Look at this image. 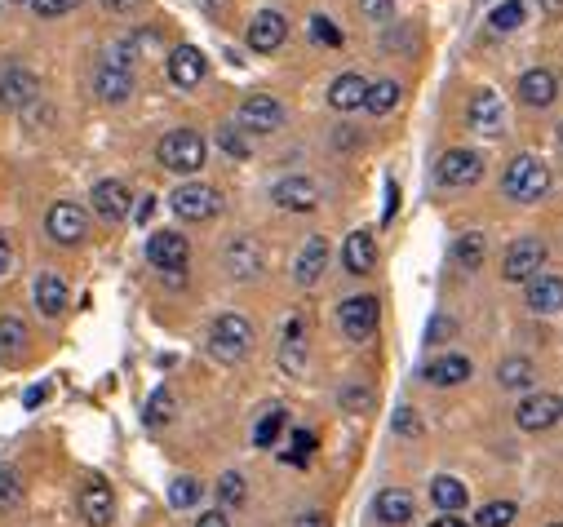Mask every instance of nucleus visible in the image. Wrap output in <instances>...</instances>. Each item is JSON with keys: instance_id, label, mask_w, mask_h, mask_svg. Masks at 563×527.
Wrapping results in <instances>:
<instances>
[{"instance_id": "nucleus-1", "label": "nucleus", "mask_w": 563, "mask_h": 527, "mask_svg": "<svg viewBox=\"0 0 563 527\" xmlns=\"http://www.w3.org/2000/svg\"><path fill=\"white\" fill-rule=\"evenodd\" d=\"M253 341H258L253 324L244 315H235V310H227V315H218L209 324V355L218 359V364H240V359H249Z\"/></svg>"}, {"instance_id": "nucleus-2", "label": "nucleus", "mask_w": 563, "mask_h": 527, "mask_svg": "<svg viewBox=\"0 0 563 527\" xmlns=\"http://www.w3.org/2000/svg\"><path fill=\"white\" fill-rule=\"evenodd\" d=\"M546 191H550V169L528 151L515 155V160L506 164V173H501V195L515 204H537Z\"/></svg>"}, {"instance_id": "nucleus-3", "label": "nucleus", "mask_w": 563, "mask_h": 527, "mask_svg": "<svg viewBox=\"0 0 563 527\" xmlns=\"http://www.w3.org/2000/svg\"><path fill=\"white\" fill-rule=\"evenodd\" d=\"M156 155H160V164H165L169 173H200L209 147H204V138L196 129H173V133L160 138Z\"/></svg>"}, {"instance_id": "nucleus-4", "label": "nucleus", "mask_w": 563, "mask_h": 527, "mask_svg": "<svg viewBox=\"0 0 563 527\" xmlns=\"http://www.w3.org/2000/svg\"><path fill=\"white\" fill-rule=\"evenodd\" d=\"M377 319H382V306H377L373 293L346 297V302L337 306V324H342L346 341H355V346H364V341L377 333Z\"/></svg>"}, {"instance_id": "nucleus-5", "label": "nucleus", "mask_w": 563, "mask_h": 527, "mask_svg": "<svg viewBox=\"0 0 563 527\" xmlns=\"http://www.w3.org/2000/svg\"><path fill=\"white\" fill-rule=\"evenodd\" d=\"M479 178H484V155L470 151V147H448L444 155H439V164H435V182L453 186V191L475 186Z\"/></svg>"}, {"instance_id": "nucleus-6", "label": "nucleus", "mask_w": 563, "mask_h": 527, "mask_svg": "<svg viewBox=\"0 0 563 527\" xmlns=\"http://www.w3.org/2000/svg\"><path fill=\"white\" fill-rule=\"evenodd\" d=\"M541 271H546V244H541L537 235H519V240L506 248V257H501V275H506L510 284H528V279Z\"/></svg>"}, {"instance_id": "nucleus-7", "label": "nucleus", "mask_w": 563, "mask_h": 527, "mask_svg": "<svg viewBox=\"0 0 563 527\" xmlns=\"http://www.w3.org/2000/svg\"><path fill=\"white\" fill-rule=\"evenodd\" d=\"M169 209L178 213L182 222H209V217H218V209H222V195L204 182H182L178 191L169 195Z\"/></svg>"}, {"instance_id": "nucleus-8", "label": "nucleus", "mask_w": 563, "mask_h": 527, "mask_svg": "<svg viewBox=\"0 0 563 527\" xmlns=\"http://www.w3.org/2000/svg\"><path fill=\"white\" fill-rule=\"evenodd\" d=\"M94 93L102 102H125L133 93V71H129V58L125 49H116V54H107L98 62L94 71Z\"/></svg>"}, {"instance_id": "nucleus-9", "label": "nucleus", "mask_w": 563, "mask_h": 527, "mask_svg": "<svg viewBox=\"0 0 563 527\" xmlns=\"http://www.w3.org/2000/svg\"><path fill=\"white\" fill-rule=\"evenodd\" d=\"M466 124H470L475 133L501 138V133H506V102H501V93H493V89L470 93V102H466Z\"/></svg>"}, {"instance_id": "nucleus-10", "label": "nucleus", "mask_w": 563, "mask_h": 527, "mask_svg": "<svg viewBox=\"0 0 563 527\" xmlns=\"http://www.w3.org/2000/svg\"><path fill=\"white\" fill-rule=\"evenodd\" d=\"M45 231H49V240L54 244H80L89 235V213L80 209V204H67V200H58L54 209L45 213Z\"/></svg>"}, {"instance_id": "nucleus-11", "label": "nucleus", "mask_w": 563, "mask_h": 527, "mask_svg": "<svg viewBox=\"0 0 563 527\" xmlns=\"http://www.w3.org/2000/svg\"><path fill=\"white\" fill-rule=\"evenodd\" d=\"M240 129H249V133L284 129V102L271 98V93H249V98L240 102Z\"/></svg>"}, {"instance_id": "nucleus-12", "label": "nucleus", "mask_w": 563, "mask_h": 527, "mask_svg": "<svg viewBox=\"0 0 563 527\" xmlns=\"http://www.w3.org/2000/svg\"><path fill=\"white\" fill-rule=\"evenodd\" d=\"M559 417H563V399H559V395H550V390H541V395H528L524 403H519L515 426H519V430H528V434H541V430L555 426Z\"/></svg>"}, {"instance_id": "nucleus-13", "label": "nucleus", "mask_w": 563, "mask_h": 527, "mask_svg": "<svg viewBox=\"0 0 563 527\" xmlns=\"http://www.w3.org/2000/svg\"><path fill=\"white\" fill-rule=\"evenodd\" d=\"M222 262H227V271L235 279H258L266 271V253H262V244L253 240V235H235V240L227 244V253H222Z\"/></svg>"}, {"instance_id": "nucleus-14", "label": "nucleus", "mask_w": 563, "mask_h": 527, "mask_svg": "<svg viewBox=\"0 0 563 527\" xmlns=\"http://www.w3.org/2000/svg\"><path fill=\"white\" fill-rule=\"evenodd\" d=\"M187 257H191V244H187V235H178V231H156L147 240V262L156 266V271H182Z\"/></svg>"}, {"instance_id": "nucleus-15", "label": "nucleus", "mask_w": 563, "mask_h": 527, "mask_svg": "<svg viewBox=\"0 0 563 527\" xmlns=\"http://www.w3.org/2000/svg\"><path fill=\"white\" fill-rule=\"evenodd\" d=\"M373 519H377V523H386V527H404V523H413V519H417V496L408 492V488H386V492H377V501H373Z\"/></svg>"}, {"instance_id": "nucleus-16", "label": "nucleus", "mask_w": 563, "mask_h": 527, "mask_svg": "<svg viewBox=\"0 0 563 527\" xmlns=\"http://www.w3.org/2000/svg\"><path fill=\"white\" fill-rule=\"evenodd\" d=\"M271 204L284 213H311L315 204H320V186L311 178H284V182H275Z\"/></svg>"}, {"instance_id": "nucleus-17", "label": "nucleus", "mask_w": 563, "mask_h": 527, "mask_svg": "<svg viewBox=\"0 0 563 527\" xmlns=\"http://www.w3.org/2000/svg\"><path fill=\"white\" fill-rule=\"evenodd\" d=\"M475 377V368H470V359L466 355H457V350H448V355H435L431 364L422 368V381L426 386H466V381Z\"/></svg>"}, {"instance_id": "nucleus-18", "label": "nucleus", "mask_w": 563, "mask_h": 527, "mask_svg": "<svg viewBox=\"0 0 563 527\" xmlns=\"http://www.w3.org/2000/svg\"><path fill=\"white\" fill-rule=\"evenodd\" d=\"M284 40H289V23H284V14H275V9H262V14L249 23V49L253 54H275Z\"/></svg>"}, {"instance_id": "nucleus-19", "label": "nucleus", "mask_w": 563, "mask_h": 527, "mask_svg": "<svg viewBox=\"0 0 563 527\" xmlns=\"http://www.w3.org/2000/svg\"><path fill=\"white\" fill-rule=\"evenodd\" d=\"M36 98H40V80L27 67H9L5 76H0V107L23 111V107H32Z\"/></svg>"}, {"instance_id": "nucleus-20", "label": "nucleus", "mask_w": 563, "mask_h": 527, "mask_svg": "<svg viewBox=\"0 0 563 527\" xmlns=\"http://www.w3.org/2000/svg\"><path fill=\"white\" fill-rule=\"evenodd\" d=\"M559 98V76L550 67H532V71H524L519 76V102L524 107H550V102Z\"/></svg>"}, {"instance_id": "nucleus-21", "label": "nucleus", "mask_w": 563, "mask_h": 527, "mask_svg": "<svg viewBox=\"0 0 563 527\" xmlns=\"http://www.w3.org/2000/svg\"><path fill=\"white\" fill-rule=\"evenodd\" d=\"M528 310H537V315H559L563 310V275L555 271H541L528 279Z\"/></svg>"}, {"instance_id": "nucleus-22", "label": "nucleus", "mask_w": 563, "mask_h": 527, "mask_svg": "<svg viewBox=\"0 0 563 527\" xmlns=\"http://www.w3.org/2000/svg\"><path fill=\"white\" fill-rule=\"evenodd\" d=\"M204 71H209V58H204L196 45H178L169 54V80L178 89H196L204 80Z\"/></svg>"}, {"instance_id": "nucleus-23", "label": "nucleus", "mask_w": 563, "mask_h": 527, "mask_svg": "<svg viewBox=\"0 0 563 527\" xmlns=\"http://www.w3.org/2000/svg\"><path fill=\"white\" fill-rule=\"evenodd\" d=\"M89 200H94V213L102 217V222H125L129 217V186L116 182V178H102Z\"/></svg>"}, {"instance_id": "nucleus-24", "label": "nucleus", "mask_w": 563, "mask_h": 527, "mask_svg": "<svg viewBox=\"0 0 563 527\" xmlns=\"http://www.w3.org/2000/svg\"><path fill=\"white\" fill-rule=\"evenodd\" d=\"M342 266H346V275H373V271H377V240H373V231L346 235V244H342Z\"/></svg>"}, {"instance_id": "nucleus-25", "label": "nucleus", "mask_w": 563, "mask_h": 527, "mask_svg": "<svg viewBox=\"0 0 563 527\" xmlns=\"http://www.w3.org/2000/svg\"><path fill=\"white\" fill-rule=\"evenodd\" d=\"M324 266H329V244H324L320 235H311V240H306V244L298 248V262H293V279H298L302 288H311V284H320Z\"/></svg>"}, {"instance_id": "nucleus-26", "label": "nucleus", "mask_w": 563, "mask_h": 527, "mask_svg": "<svg viewBox=\"0 0 563 527\" xmlns=\"http://www.w3.org/2000/svg\"><path fill=\"white\" fill-rule=\"evenodd\" d=\"M80 514H85L94 527H107L111 514H116V496L102 479H89L85 488H80Z\"/></svg>"}, {"instance_id": "nucleus-27", "label": "nucleus", "mask_w": 563, "mask_h": 527, "mask_svg": "<svg viewBox=\"0 0 563 527\" xmlns=\"http://www.w3.org/2000/svg\"><path fill=\"white\" fill-rule=\"evenodd\" d=\"M280 364L289 368V372H302V368H306V319H302V315H289V319H284Z\"/></svg>"}, {"instance_id": "nucleus-28", "label": "nucleus", "mask_w": 563, "mask_h": 527, "mask_svg": "<svg viewBox=\"0 0 563 527\" xmlns=\"http://www.w3.org/2000/svg\"><path fill=\"white\" fill-rule=\"evenodd\" d=\"M364 93H368V80L355 76V71H346V76H337L329 85V107L333 111H360L364 107Z\"/></svg>"}, {"instance_id": "nucleus-29", "label": "nucleus", "mask_w": 563, "mask_h": 527, "mask_svg": "<svg viewBox=\"0 0 563 527\" xmlns=\"http://www.w3.org/2000/svg\"><path fill=\"white\" fill-rule=\"evenodd\" d=\"M448 257H453V266H462V271H479V266H484V257H488L484 231H466V235H457L453 248H448Z\"/></svg>"}, {"instance_id": "nucleus-30", "label": "nucleus", "mask_w": 563, "mask_h": 527, "mask_svg": "<svg viewBox=\"0 0 563 527\" xmlns=\"http://www.w3.org/2000/svg\"><path fill=\"white\" fill-rule=\"evenodd\" d=\"M532 381H537V364H532L528 355L501 359V368H497V386L501 390H532Z\"/></svg>"}, {"instance_id": "nucleus-31", "label": "nucleus", "mask_w": 563, "mask_h": 527, "mask_svg": "<svg viewBox=\"0 0 563 527\" xmlns=\"http://www.w3.org/2000/svg\"><path fill=\"white\" fill-rule=\"evenodd\" d=\"M36 306H40V315H49V319H58L67 310V284H63V275H40L36 279Z\"/></svg>"}, {"instance_id": "nucleus-32", "label": "nucleus", "mask_w": 563, "mask_h": 527, "mask_svg": "<svg viewBox=\"0 0 563 527\" xmlns=\"http://www.w3.org/2000/svg\"><path fill=\"white\" fill-rule=\"evenodd\" d=\"M431 501H435L444 514L466 510V483H462V479H453V474H439V479L431 483Z\"/></svg>"}, {"instance_id": "nucleus-33", "label": "nucleus", "mask_w": 563, "mask_h": 527, "mask_svg": "<svg viewBox=\"0 0 563 527\" xmlns=\"http://www.w3.org/2000/svg\"><path fill=\"white\" fill-rule=\"evenodd\" d=\"M284 426H289V412L284 408H266L258 417V426H253V448H275L280 443Z\"/></svg>"}, {"instance_id": "nucleus-34", "label": "nucleus", "mask_w": 563, "mask_h": 527, "mask_svg": "<svg viewBox=\"0 0 563 527\" xmlns=\"http://www.w3.org/2000/svg\"><path fill=\"white\" fill-rule=\"evenodd\" d=\"M399 98H404L399 80H377V85H368V93H364V111H373V116H386V111L399 107Z\"/></svg>"}, {"instance_id": "nucleus-35", "label": "nucleus", "mask_w": 563, "mask_h": 527, "mask_svg": "<svg viewBox=\"0 0 563 527\" xmlns=\"http://www.w3.org/2000/svg\"><path fill=\"white\" fill-rule=\"evenodd\" d=\"M515 519H519V505L515 501H488V505H479L475 527H510Z\"/></svg>"}, {"instance_id": "nucleus-36", "label": "nucleus", "mask_w": 563, "mask_h": 527, "mask_svg": "<svg viewBox=\"0 0 563 527\" xmlns=\"http://www.w3.org/2000/svg\"><path fill=\"white\" fill-rule=\"evenodd\" d=\"M200 479H191V474H182V479L169 483V505L173 510H191V505H200Z\"/></svg>"}, {"instance_id": "nucleus-37", "label": "nucleus", "mask_w": 563, "mask_h": 527, "mask_svg": "<svg viewBox=\"0 0 563 527\" xmlns=\"http://www.w3.org/2000/svg\"><path fill=\"white\" fill-rule=\"evenodd\" d=\"M488 27H493V31H515V27H524V0H501L493 14H488Z\"/></svg>"}, {"instance_id": "nucleus-38", "label": "nucleus", "mask_w": 563, "mask_h": 527, "mask_svg": "<svg viewBox=\"0 0 563 527\" xmlns=\"http://www.w3.org/2000/svg\"><path fill=\"white\" fill-rule=\"evenodd\" d=\"M244 496H249V488H244V474H222L218 479V501H222V510H240L244 505Z\"/></svg>"}, {"instance_id": "nucleus-39", "label": "nucleus", "mask_w": 563, "mask_h": 527, "mask_svg": "<svg viewBox=\"0 0 563 527\" xmlns=\"http://www.w3.org/2000/svg\"><path fill=\"white\" fill-rule=\"evenodd\" d=\"M27 346V324L23 319H14V315H0V350H23Z\"/></svg>"}, {"instance_id": "nucleus-40", "label": "nucleus", "mask_w": 563, "mask_h": 527, "mask_svg": "<svg viewBox=\"0 0 563 527\" xmlns=\"http://www.w3.org/2000/svg\"><path fill=\"white\" fill-rule=\"evenodd\" d=\"M311 36L320 40V45H329V49H342V45H346L342 27H337L329 14H315V18H311Z\"/></svg>"}, {"instance_id": "nucleus-41", "label": "nucleus", "mask_w": 563, "mask_h": 527, "mask_svg": "<svg viewBox=\"0 0 563 527\" xmlns=\"http://www.w3.org/2000/svg\"><path fill=\"white\" fill-rule=\"evenodd\" d=\"M218 147L231 155V160H249V142H244V133L227 124V129H218Z\"/></svg>"}, {"instance_id": "nucleus-42", "label": "nucleus", "mask_w": 563, "mask_h": 527, "mask_svg": "<svg viewBox=\"0 0 563 527\" xmlns=\"http://www.w3.org/2000/svg\"><path fill=\"white\" fill-rule=\"evenodd\" d=\"M311 452H315V434L311 430H293V448L284 452V461H289V465H306V461H311Z\"/></svg>"}, {"instance_id": "nucleus-43", "label": "nucleus", "mask_w": 563, "mask_h": 527, "mask_svg": "<svg viewBox=\"0 0 563 527\" xmlns=\"http://www.w3.org/2000/svg\"><path fill=\"white\" fill-rule=\"evenodd\" d=\"M14 505H23V483L14 470H0V510H14Z\"/></svg>"}, {"instance_id": "nucleus-44", "label": "nucleus", "mask_w": 563, "mask_h": 527, "mask_svg": "<svg viewBox=\"0 0 563 527\" xmlns=\"http://www.w3.org/2000/svg\"><path fill=\"white\" fill-rule=\"evenodd\" d=\"M173 417V395L169 390H156L147 403V426H165V421Z\"/></svg>"}, {"instance_id": "nucleus-45", "label": "nucleus", "mask_w": 563, "mask_h": 527, "mask_svg": "<svg viewBox=\"0 0 563 527\" xmlns=\"http://www.w3.org/2000/svg\"><path fill=\"white\" fill-rule=\"evenodd\" d=\"M395 434H404V439H417V434H422L417 408H395Z\"/></svg>"}, {"instance_id": "nucleus-46", "label": "nucleus", "mask_w": 563, "mask_h": 527, "mask_svg": "<svg viewBox=\"0 0 563 527\" xmlns=\"http://www.w3.org/2000/svg\"><path fill=\"white\" fill-rule=\"evenodd\" d=\"M36 18H63L71 9H80V0H32Z\"/></svg>"}, {"instance_id": "nucleus-47", "label": "nucleus", "mask_w": 563, "mask_h": 527, "mask_svg": "<svg viewBox=\"0 0 563 527\" xmlns=\"http://www.w3.org/2000/svg\"><path fill=\"white\" fill-rule=\"evenodd\" d=\"M360 14L373 23H391L395 18V0H360Z\"/></svg>"}, {"instance_id": "nucleus-48", "label": "nucleus", "mask_w": 563, "mask_h": 527, "mask_svg": "<svg viewBox=\"0 0 563 527\" xmlns=\"http://www.w3.org/2000/svg\"><path fill=\"white\" fill-rule=\"evenodd\" d=\"M457 333V324L448 315H435L431 319V328H426V346H435V341H444V337H453Z\"/></svg>"}, {"instance_id": "nucleus-49", "label": "nucleus", "mask_w": 563, "mask_h": 527, "mask_svg": "<svg viewBox=\"0 0 563 527\" xmlns=\"http://www.w3.org/2000/svg\"><path fill=\"white\" fill-rule=\"evenodd\" d=\"M196 527H231V519H227V510H204Z\"/></svg>"}, {"instance_id": "nucleus-50", "label": "nucleus", "mask_w": 563, "mask_h": 527, "mask_svg": "<svg viewBox=\"0 0 563 527\" xmlns=\"http://www.w3.org/2000/svg\"><path fill=\"white\" fill-rule=\"evenodd\" d=\"M298 527H329V514H320V510L298 514Z\"/></svg>"}, {"instance_id": "nucleus-51", "label": "nucleus", "mask_w": 563, "mask_h": 527, "mask_svg": "<svg viewBox=\"0 0 563 527\" xmlns=\"http://www.w3.org/2000/svg\"><path fill=\"white\" fill-rule=\"evenodd\" d=\"M9 266H14V248H9V240L0 235V275H9Z\"/></svg>"}, {"instance_id": "nucleus-52", "label": "nucleus", "mask_w": 563, "mask_h": 527, "mask_svg": "<svg viewBox=\"0 0 563 527\" xmlns=\"http://www.w3.org/2000/svg\"><path fill=\"white\" fill-rule=\"evenodd\" d=\"M45 395H49V386H32V390L23 395V403H27V408H40V403H45Z\"/></svg>"}, {"instance_id": "nucleus-53", "label": "nucleus", "mask_w": 563, "mask_h": 527, "mask_svg": "<svg viewBox=\"0 0 563 527\" xmlns=\"http://www.w3.org/2000/svg\"><path fill=\"white\" fill-rule=\"evenodd\" d=\"M102 5H107L111 14H129V9H138L142 0H102Z\"/></svg>"}, {"instance_id": "nucleus-54", "label": "nucleus", "mask_w": 563, "mask_h": 527, "mask_svg": "<svg viewBox=\"0 0 563 527\" xmlns=\"http://www.w3.org/2000/svg\"><path fill=\"white\" fill-rule=\"evenodd\" d=\"M200 9L204 14H213V18H222L227 14V0H200Z\"/></svg>"}, {"instance_id": "nucleus-55", "label": "nucleus", "mask_w": 563, "mask_h": 527, "mask_svg": "<svg viewBox=\"0 0 563 527\" xmlns=\"http://www.w3.org/2000/svg\"><path fill=\"white\" fill-rule=\"evenodd\" d=\"M151 213H156V200L147 195V200H138V209H133V217H138V222H147Z\"/></svg>"}, {"instance_id": "nucleus-56", "label": "nucleus", "mask_w": 563, "mask_h": 527, "mask_svg": "<svg viewBox=\"0 0 563 527\" xmlns=\"http://www.w3.org/2000/svg\"><path fill=\"white\" fill-rule=\"evenodd\" d=\"M431 527H470V523H466V519H457V514H439V519H435Z\"/></svg>"}, {"instance_id": "nucleus-57", "label": "nucleus", "mask_w": 563, "mask_h": 527, "mask_svg": "<svg viewBox=\"0 0 563 527\" xmlns=\"http://www.w3.org/2000/svg\"><path fill=\"white\" fill-rule=\"evenodd\" d=\"M541 9H546V14H559V9H563V0H541Z\"/></svg>"}, {"instance_id": "nucleus-58", "label": "nucleus", "mask_w": 563, "mask_h": 527, "mask_svg": "<svg viewBox=\"0 0 563 527\" xmlns=\"http://www.w3.org/2000/svg\"><path fill=\"white\" fill-rule=\"evenodd\" d=\"M5 5H32V0H5Z\"/></svg>"}, {"instance_id": "nucleus-59", "label": "nucleus", "mask_w": 563, "mask_h": 527, "mask_svg": "<svg viewBox=\"0 0 563 527\" xmlns=\"http://www.w3.org/2000/svg\"><path fill=\"white\" fill-rule=\"evenodd\" d=\"M559 147H563V124H559Z\"/></svg>"}, {"instance_id": "nucleus-60", "label": "nucleus", "mask_w": 563, "mask_h": 527, "mask_svg": "<svg viewBox=\"0 0 563 527\" xmlns=\"http://www.w3.org/2000/svg\"><path fill=\"white\" fill-rule=\"evenodd\" d=\"M550 527H563V523H550Z\"/></svg>"}]
</instances>
